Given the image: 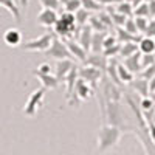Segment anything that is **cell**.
Listing matches in <instances>:
<instances>
[{"instance_id":"obj_48","label":"cell","mask_w":155,"mask_h":155,"mask_svg":"<svg viewBox=\"0 0 155 155\" xmlns=\"http://www.w3.org/2000/svg\"><path fill=\"white\" fill-rule=\"evenodd\" d=\"M153 56H155V53H153Z\"/></svg>"},{"instance_id":"obj_5","label":"cell","mask_w":155,"mask_h":155,"mask_svg":"<svg viewBox=\"0 0 155 155\" xmlns=\"http://www.w3.org/2000/svg\"><path fill=\"white\" fill-rule=\"evenodd\" d=\"M93 95H95V90H93L92 85L87 84L82 79H78V82L74 85V90H73V95L68 99V106H76L78 101H88Z\"/></svg>"},{"instance_id":"obj_39","label":"cell","mask_w":155,"mask_h":155,"mask_svg":"<svg viewBox=\"0 0 155 155\" xmlns=\"http://www.w3.org/2000/svg\"><path fill=\"white\" fill-rule=\"evenodd\" d=\"M98 2H99L102 6H112V5H118L121 0H98Z\"/></svg>"},{"instance_id":"obj_45","label":"cell","mask_w":155,"mask_h":155,"mask_svg":"<svg viewBox=\"0 0 155 155\" xmlns=\"http://www.w3.org/2000/svg\"><path fill=\"white\" fill-rule=\"evenodd\" d=\"M144 2H152V0H144Z\"/></svg>"},{"instance_id":"obj_35","label":"cell","mask_w":155,"mask_h":155,"mask_svg":"<svg viewBox=\"0 0 155 155\" xmlns=\"http://www.w3.org/2000/svg\"><path fill=\"white\" fill-rule=\"evenodd\" d=\"M42 5V8H50V9H58L61 2L59 0H39Z\"/></svg>"},{"instance_id":"obj_26","label":"cell","mask_w":155,"mask_h":155,"mask_svg":"<svg viewBox=\"0 0 155 155\" xmlns=\"http://www.w3.org/2000/svg\"><path fill=\"white\" fill-rule=\"evenodd\" d=\"M81 5L88 12H99V11L104 9V6H102L98 0H81Z\"/></svg>"},{"instance_id":"obj_21","label":"cell","mask_w":155,"mask_h":155,"mask_svg":"<svg viewBox=\"0 0 155 155\" xmlns=\"http://www.w3.org/2000/svg\"><path fill=\"white\" fill-rule=\"evenodd\" d=\"M118 78H120V81H121V84H126V85H129L132 81H134V78H135V74L129 70L124 64H118Z\"/></svg>"},{"instance_id":"obj_7","label":"cell","mask_w":155,"mask_h":155,"mask_svg":"<svg viewBox=\"0 0 155 155\" xmlns=\"http://www.w3.org/2000/svg\"><path fill=\"white\" fill-rule=\"evenodd\" d=\"M59 16L56 9H50V8H42V11L37 14V23L42 25L45 28H53L54 23L58 22Z\"/></svg>"},{"instance_id":"obj_24","label":"cell","mask_w":155,"mask_h":155,"mask_svg":"<svg viewBox=\"0 0 155 155\" xmlns=\"http://www.w3.org/2000/svg\"><path fill=\"white\" fill-rule=\"evenodd\" d=\"M115 9L121 12V14H124L126 17H134V6L127 0H121L118 5H115Z\"/></svg>"},{"instance_id":"obj_47","label":"cell","mask_w":155,"mask_h":155,"mask_svg":"<svg viewBox=\"0 0 155 155\" xmlns=\"http://www.w3.org/2000/svg\"><path fill=\"white\" fill-rule=\"evenodd\" d=\"M153 118H155V115H153ZM153 121H155V120H153Z\"/></svg>"},{"instance_id":"obj_37","label":"cell","mask_w":155,"mask_h":155,"mask_svg":"<svg viewBox=\"0 0 155 155\" xmlns=\"http://www.w3.org/2000/svg\"><path fill=\"white\" fill-rule=\"evenodd\" d=\"M144 34L149 36V37H153V39H155V19L149 20L147 28H146V33H144Z\"/></svg>"},{"instance_id":"obj_11","label":"cell","mask_w":155,"mask_h":155,"mask_svg":"<svg viewBox=\"0 0 155 155\" xmlns=\"http://www.w3.org/2000/svg\"><path fill=\"white\" fill-rule=\"evenodd\" d=\"M78 79H79V74H78V67L74 65L70 71H68V74L65 76V99L68 101L70 98H71V95H73V90H74V85H76V82H78Z\"/></svg>"},{"instance_id":"obj_38","label":"cell","mask_w":155,"mask_h":155,"mask_svg":"<svg viewBox=\"0 0 155 155\" xmlns=\"http://www.w3.org/2000/svg\"><path fill=\"white\" fill-rule=\"evenodd\" d=\"M36 70L41 71V73H51V65H50V64H47V62H44V64H41V65H39Z\"/></svg>"},{"instance_id":"obj_14","label":"cell","mask_w":155,"mask_h":155,"mask_svg":"<svg viewBox=\"0 0 155 155\" xmlns=\"http://www.w3.org/2000/svg\"><path fill=\"white\" fill-rule=\"evenodd\" d=\"M92 36H93V30L92 27L87 23L84 27H79V34H78V39H79V42L87 51H90V44H92Z\"/></svg>"},{"instance_id":"obj_25","label":"cell","mask_w":155,"mask_h":155,"mask_svg":"<svg viewBox=\"0 0 155 155\" xmlns=\"http://www.w3.org/2000/svg\"><path fill=\"white\" fill-rule=\"evenodd\" d=\"M92 16V12H88L87 9L81 8L74 12V19H76V25H79V27H84V25L88 23V19Z\"/></svg>"},{"instance_id":"obj_31","label":"cell","mask_w":155,"mask_h":155,"mask_svg":"<svg viewBox=\"0 0 155 155\" xmlns=\"http://www.w3.org/2000/svg\"><path fill=\"white\" fill-rule=\"evenodd\" d=\"M82 8V5H81V0H70V2H67V3H64V9L65 11H68V12H74L78 11V9H81Z\"/></svg>"},{"instance_id":"obj_3","label":"cell","mask_w":155,"mask_h":155,"mask_svg":"<svg viewBox=\"0 0 155 155\" xmlns=\"http://www.w3.org/2000/svg\"><path fill=\"white\" fill-rule=\"evenodd\" d=\"M53 39H54V33H51V31L44 33L39 37L22 44V50L23 51H34V53H45L48 50V47L51 45V42H53Z\"/></svg>"},{"instance_id":"obj_15","label":"cell","mask_w":155,"mask_h":155,"mask_svg":"<svg viewBox=\"0 0 155 155\" xmlns=\"http://www.w3.org/2000/svg\"><path fill=\"white\" fill-rule=\"evenodd\" d=\"M123 64L137 76L141 70H143V67H141V53H140V51H137V53H134L132 56L126 58Z\"/></svg>"},{"instance_id":"obj_32","label":"cell","mask_w":155,"mask_h":155,"mask_svg":"<svg viewBox=\"0 0 155 155\" xmlns=\"http://www.w3.org/2000/svg\"><path fill=\"white\" fill-rule=\"evenodd\" d=\"M137 76H140V78H143V79L149 81L152 76H155V64H152V65H149V67L143 68V70H141Z\"/></svg>"},{"instance_id":"obj_4","label":"cell","mask_w":155,"mask_h":155,"mask_svg":"<svg viewBox=\"0 0 155 155\" xmlns=\"http://www.w3.org/2000/svg\"><path fill=\"white\" fill-rule=\"evenodd\" d=\"M78 74H79V79L85 81L87 84H90L93 87V90H96L99 87V84H101V81H102V78H104L106 73L102 70H99V68H95L92 65H85L84 64L82 67L78 68Z\"/></svg>"},{"instance_id":"obj_16","label":"cell","mask_w":155,"mask_h":155,"mask_svg":"<svg viewBox=\"0 0 155 155\" xmlns=\"http://www.w3.org/2000/svg\"><path fill=\"white\" fill-rule=\"evenodd\" d=\"M0 6L5 8L9 14L12 16V19H14L17 23L22 22V16H20V8L17 5L16 0H0Z\"/></svg>"},{"instance_id":"obj_2","label":"cell","mask_w":155,"mask_h":155,"mask_svg":"<svg viewBox=\"0 0 155 155\" xmlns=\"http://www.w3.org/2000/svg\"><path fill=\"white\" fill-rule=\"evenodd\" d=\"M45 93H47V88H44V87L41 85L37 90H34V92L28 96L27 102H25V107H23V113H25V116H30V118H33V116L37 115L39 109L44 106Z\"/></svg>"},{"instance_id":"obj_12","label":"cell","mask_w":155,"mask_h":155,"mask_svg":"<svg viewBox=\"0 0 155 155\" xmlns=\"http://www.w3.org/2000/svg\"><path fill=\"white\" fill-rule=\"evenodd\" d=\"M74 67V62L71 59H61L56 62V71H54V76L58 78L59 81H64L65 76L68 74V71Z\"/></svg>"},{"instance_id":"obj_1","label":"cell","mask_w":155,"mask_h":155,"mask_svg":"<svg viewBox=\"0 0 155 155\" xmlns=\"http://www.w3.org/2000/svg\"><path fill=\"white\" fill-rule=\"evenodd\" d=\"M123 137V130L116 126H112V124H107L104 123L99 130H98V135H96V147H98V152L99 153H104L113 147L118 146L120 140Z\"/></svg>"},{"instance_id":"obj_27","label":"cell","mask_w":155,"mask_h":155,"mask_svg":"<svg viewBox=\"0 0 155 155\" xmlns=\"http://www.w3.org/2000/svg\"><path fill=\"white\" fill-rule=\"evenodd\" d=\"M138 106H140V109H141V112H143V113H147V112L155 110V102L152 101V98H150V96H144V98H141V99L138 101Z\"/></svg>"},{"instance_id":"obj_43","label":"cell","mask_w":155,"mask_h":155,"mask_svg":"<svg viewBox=\"0 0 155 155\" xmlns=\"http://www.w3.org/2000/svg\"><path fill=\"white\" fill-rule=\"evenodd\" d=\"M149 96H150V98H152V101H153V102H155V90H153V92H152V93H150V95H149Z\"/></svg>"},{"instance_id":"obj_18","label":"cell","mask_w":155,"mask_h":155,"mask_svg":"<svg viewBox=\"0 0 155 155\" xmlns=\"http://www.w3.org/2000/svg\"><path fill=\"white\" fill-rule=\"evenodd\" d=\"M138 51L143 54H153L155 53V39L149 36H141L138 42Z\"/></svg>"},{"instance_id":"obj_13","label":"cell","mask_w":155,"mask_h":155,"mask_svg":"<svg viewBox=\"0 0 155 155\" xmlns=\"http://www.w3.org/2000/svg\"><path fill=\"white\" fill-rule=\"evenodd\" d=\"M3 42L9 47H19L22 44V31L17 28H9L3 34Z\"/></svg>"},{"instance_id":"obj_8","label":"cell","mask_w":155,"mask_h":155,"mask_svg":"<svg viewBox=\"0 0 155 155\" xmlns=\"http://www.w3.org/2000/svg\"><path fill=\"white\" fill-rule=\"evenodd\" d=\"M65 45H67V48H68V51H70V54L73 56V58H76L78 61H81V62H85V59H87V54H88V51L78 42V41H70V39H65Z\"/></svg>"},{"instance_id":"obj_30","label":"cell","mask_w":155,"mask_h":155,"mask_svg":"<svg viewBox=\"0 0 155 155\" xmlns=\"http://www.w3.org/2000/svg\"><path fill=\"white\" fill-rule=\"evenodd\" d=\"M120 48H121V44H116V45H113V47L104 48V50H102V54H104L107 59L116 58V54H120Z\"/></svg>"},{"instance_id":"obj_42","label":"cell","mask_w":155,"mask_h":155,"mask_svg":"<svg viewBox=\"0 0 155 155\" xmlns=\"http://www.w3.org/2000/svg\"><path fill=\"white\" fill-rule=\"evenodd\" d=\"M127 2H130V5L135 8V6H138L140 3H143L144 2V0H127Z\"/></svg>"},{"instance_id":"obj_40","label":"cell","mask_w":155,"mask_h":155,"mask_svg":"<svg viewBox=\"0 0 155 155\" xmlns=\"http://www.w3.org/2000/svg\"><path fill=\"white\" fill-rule=\"evenodd\" d=\"M147 84H149V92L152 93L153 90H155V76H152V78H150V79L147 81ZM150 93H149V95H150Z\"/></svg>"},{"instance_id":"obj_44","label":"cell","mask_w":155,"mask_h":155,"mask_svg":"<svg viewBox=\"0 0 155 155\" xmlns=\"http://www.w3.org/2000/svg\"><path fill=\"white\" fill-rule=\"evenodd\" d=\"M22 3H23V5H27V0H22Z\"/></svg>"},{"instance_id":"obj_10","label":"cell","mask_w":155,"mask_h":155,"mask_svg":"<svg viewBox=\"0 0 155 155\" xmlns=\"http://www.w3.org/2000/svg\"><path fill=\"white\" fill-rule=\"evenodd\" d=\"M85 65H92L95 68H99L106 73V67H107V58L102 53H88L87 59H85Z\"/></svg>"},{"instance_id":"obj_23","label":"cell","mask_w":155,"mask_h":155,"mask_svg":"<svg viewBox=\"0 0 155 155\" xmlns=\"http://www.w3.org/2000/svg\"><path fill=\"white\" fill-rule=\"evenodd\" d=\"M88 25L92 27L93 31H99V33H107V30H109V28L106 27V23L99 19L98 14H92V16H90V19H88Z\"/></svg>"},{"instance_id":"obj_19","label":"cell","mask_w":155,"mask_h":155,"mask_svg":"<svg viewBox=\"0 0 155 155\" xmlns=\"http://www.w3.org/2000/svg\"><path fill=\"white\" fill-rule=\"evenodd\" d=\"M104 37H106V33L93 31L92 44H90V53H102V50H104Z\"/></svg>"},{"instance_id":"obj_36","label":"cell","mask_w":155,"mask_h":155,"mask_svg":"<svg viewBox=\"0 0 155 155\" xmlns=\"http://www.w3.org/2000/svg\"><path fill=\"white\" fill-rule=\"evenodd\" d=\"M116 44H120L118 42V39H116V36L113 34H107L106 33V37H104V48H109V47H113Z\"/></svg>"},{"instance_id":"obj_29","label":"cell","mask_w":155,"mask_h":155,"mask_svg":"<svg viewBox=\"0 0 155 155\" xmlns=\"http://www.w3.org/2000/svg\"><path fill=\"white\" fill-rule=\"evenodd\" d=\"M123 28H124L126 31H129L130 34H135V36L140 34V33H138V28H137V25H135V19H134V17H127L126 22H124V25H123Z\"/></svg>"},{"instance_id":"obj_9","label":"cell","mask_w":155,"mask_h":155,"mask_svg":"<svg viewBox=\"0 0 155 155\" xmlns=\"http://www.w3.org/2000/svg\"><path fill=\"white\" fill-rule=\"evenodd\" d=\"M33 73H34V76L37 78V79L41 81L42 87L47 88V90H54L61 84V81L58 79L53 73H41V71H37V70H34Z\"/></svg>"},{"instance_id":"obj_17","label":"cell","mask_w":155,"mask_h":155,"mask_svg":"<svg viewBox=\"0 0 155 155\" xmlns=\"http://www.w3.org/2000/svg\"><path fill=\"white\" fill-rule=\"evenodd\" d=\"M130 85V88H134V92L138 93L141 98H144V96H149V84L146 79H143V78H134V81L129 84Z\"/></svg>"},{"instance_id":"obj_46","label":"cell","mask_w":155,"mask_h":155,"mask_svg":"<svg viewBox=\"0 0 155 155\" xmlns=\"http://www.w3.org/2000/svg\"><path fill=\"white\" fill-rule=\"evenodd\" d=\"M152 141H153V144H155V138H153V140H152Z\"/></svg>"},{"instance_id":"obj_34","label":"cell","mask_w":155,"mask_h":155,"mask_svg":"<svg viewBox=\"0 0 155 155\" xmlns=\"http://www.w3.org/2000/svg\"><path fill=\"white\" fill-rule=\"evenodd\" d=\"M152 64H155V56L153 54H143L141 53V67L146 68V67L152 65Z\"/></svg>"},{"instance_id":"obj_20","label":"cell","mask_w":155,"mask_h":155,"mask_svg":"<svg viewBox=\"0 0 155 155\" xmlns=\"http://www.w3.org/2000/svg\"><path fill=\"white\" fill-rule=\"evenodd\" d=\"M116 39H118L120 44H124V42H140L141 36H135V34H130L129 31H126L123 27H116Z\"/></svg>"},{"instance_id":"obj_6","label":"cell","mask_w":155,"mask_h":155,"mask_svg":"<svg viewBox=\"0 0 155 155\" xmlns=\"http://www.w3.org/2000/svg\"><path fill=\"white\" fill-rule=\"evenodd\" d=\"M45 54L48 58H53L56 61H61V59H70L71 54H70V51L65 45V42L62 41V39H58L54 36L53 39V42H51V45L48 47V50L45 51Z\"/></svg>"},{"instance_id":"obj_33","label":"cell","mask_w":155,"mask_h":155,"mask_svg":"<svg viewBox=\"0 0 155 155\" xmlns=\"http://www.w3.org/2000/svg\"><path fill=\"white\" fill-rule=\"evenodd\" d=\"M147 17H135V25H137V28H138V33L140 34H144L146 33V28H147Z\"/></svg>"},{"instance_id":"obj_41","label":"cell","mask_w":155,"mask_h":155,"mask_svg":"<svg viewBox=\"0 0 155 155\" xmlns=\"http://www.w3.org/2000/svg\"><path fill=\"white\" fill-rule=\"evenodd\" d=\"M149 3V12H150V17H155V0L152 2H147Z\"/></svg>"},{"instance_id":"obj_22","label":"cell","mask_w":155,"mask_h":155,"mask_svg":"<svg viewBox=\"0 0 155 155\" xmlns=\"http://www.w3.org/2000/svg\"><path fill=\"white\" fill-rule=\"evenodd\" d=\"M138 51V44L137 42H124L121 44V48H120V58L126 59L129 56H132L134 53H137Z\"/></svg>"},{"instance_id":"obj_28","label":"cell","mask_w":155,"mask_h":155,"mask_svg":"<svg viewBox=\"0 0 155 155\" xmlns=\"http://www.w3.org/2000/svg\"><path fill=\"white\" fill-rule=\"evenodd\" d=\"M134 17H150V12H149V3L143 2L140 3L138 6L134 8Z\"/></svg>"}]
</instances>
